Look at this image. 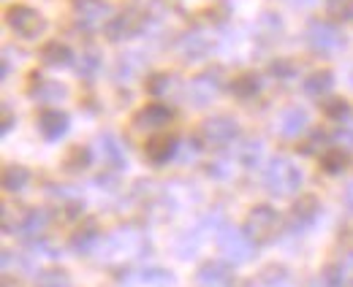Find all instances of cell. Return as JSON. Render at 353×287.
Masks as SVG:
<instances>
[{
	"instance_id": "1",
	"label": "cell",
	"mask_w": 353,
	"mask_h": 287,
	"mask_svg": "<svg viewBox=\"0 0 353 287\" xmlns=\"http://www.w3.org/2000/svg\"><path fill=\"white\" fill-rule=\"evenodd\" d=\"M283 231V217L274 206L269 204H259L253 206L242 222V233L253 242L256 246H266L272 244Z\"/></svg>"
},
{
	"instance_id": "2",
	"label": "cell",
	"mask_w": 353,
	"mask_h": 287,
	"mask_svg": "<svg viewBox=\"0 0 353 287\" xmlns=\"http://www.w3.org/2000/svg\"><path fill=\"white\" fill-rule=\"evenodd\" d=\"M264 187L274 198H288L302 187V171L288 158H272L264 168Z\"/></svg>"
},
{
	"instance_id": "3",
	"label": "cell",
	"mask_w": 353,
	"mask_h": 287,
	"mask_svg": "<svg viewBox=\"0 0 353 287\" xmlns=\"http://www.w3.org/2000/svg\"><path fill=\"white\" fill-rule=\"evenodd\" d=\"M6 25H8V30L14 36H19L25 41H33V39L44 36L46 17L39 8L28 6V3H11L6 8Z\"/></svg>"
},
{
	"instance_id": "4",
	"label": "cell",
	"mask_w": 353,
	"mask_h": 287,
	"mask_svg": "<svg viewBox=\"0 0 353 287\" xmlns=\"http://www.w3.org/2000/svg\"><path fill=\"white\" fill-rule=\"evenodd\" d=\"M150 25V11L144 8V6H125L120 14H114L112 17V22L103 28L106 30V39L109 41H131L136 36H141L144 33V28Z\"/></svg>"
},
{
	"instance_id": "5",
	"label": "cell",
	"mask_w": 353,
	"mask_h": 287,
	"mask_svg": "<svg viewBox=\"0 0 353 287\" xmlns=\"http://www.w3.org/2000/svg\"><path fill=\"white\" fill-rule=\"evenodd\" d=\"M239 123L234 117H225V114H215V117H207L201 127H199V138L204 147L210 149H225L231 147L236 138H239Z\"/></svg>"
},
{
	"instance_id": "6",
	"label": "cell",
	"mask_w": 353,
	"mask_h": 287,
	"mask_svg": "<svg viewBox=\"0 0 353 287\" xmlns=\"http://www.w3.org/2000/svg\"><path fill=\"white\" fill-rule=\"evenodd\" d=\"M71 14L82 30L92 33V30L106 28L112 22L114 6L109 0H71Z\"/></svg>"
},
{
	"instance_id": "7",
	"label": "cell",
	"mask_w": 353,
	"mask_h": 287,
	"mask_svg": "<svg viewBox=\"0 0 353 287\" xmlns=\"http://www.w3.org/2000/svg\"><path fill=\"white\" fill-rule=\"evenodd\" d=\"M305 36H307L310 49L318 54H334V52L345 49V36L332 22H323V19H312Z\"/></svg>"
},
{
	"instance_id": "8",
	"label": "cell",
	"mask_w": 353,
	"mask_h": 287,
	"mask_svg": "<svg viewBox=\"0 0 353 287\" xmlns=\"http://www.w3.org/2000/svg\"><path fill=\"white\" fill-rule=\"evenodd\" d=\"M223 87V71L221 68H207L199 76H193L188 84V95L193 100V106H207L215 100V95Z\"/></svg>"
},
{
	"instance_id": "9",
	"label": "cell",
	"mask_w": 353,
	"mask_h": 287,
	"mask_svg": "<svg viewBox=\"0 0 353 287\" xmlns=\"http://www.w3.org/2000/svg\"><path fill=\"white\" fill-rule=\"evenodd\" d=\"M218 246H221L223 255L228 260H234V263H245V260H250L256 255V244L242 231H234V228H223L221 236H218Z\"/></svg>"
},
{
	"instance_id": "10",
	"label": "cell",
	"mask_w": 353,
	"mask_h": 287,
	"mask_svg": "<svg viewBox=\"0 0 353 287\" xmlns=\"http://www.w3.org/2000/svg\"><path fill=\"white\" fill-rule=\"evenodd\" d=\"M318 214H321V201L315 195H299L294 206L288 209V228L302 233L318 220Z\"/></svg>"
},
{
	"instance_id": "11",
	"label": "cell",
	"mask_w": 353,
	"mask_h": 287,
	"mask_svg": "<svg viewBox=\"0 0 353 287\" xmlns=\"http://www.w3.org/2000/svg\"><path fill=\"white\" fill-rule=\"evenodd\" d=\"M98 244H101V222H98L95 217H85V220L74 228V233H71V239H68V246H71L77 255H90Z\"/></svg>"
},
{
	"instance_id": "12",
	"label": "cell",
	"mask_w": 353,
	"mask_h": 287,
	"mask_svg": "<svg viewBox=\"0 0 353 287\" xmlns=\"http://www.w3.org/2000/svg\"><path fill=\"white\" fill-rule=\"evenodd\" d=\"M179 149V141L169 133H155L144 141V158L152 165H166Z\"/></svg>"
},
{
	"instance_id": "13",
	"label": "cell",
	"mask_w": 353,
	"mask_h": 287,
	"mask_svg": "<svg viewBox=\"0 0 353 287\" xmlns=\"http://www.w3.org/2000/svg\"><path fill=\"white\" fill-rule=\"evenodd\" d=\"M36 127H39V133L44 136L46 141H57V138H63L68 133L71 117L65 111H60V109H41L39 117H36Z\"/></svg>"
},
{
	"instance_id": "14",
	"label": "cell",
	"mask_w": 353,
	"mask_h": 287,
	"mask_svg": "<svg viewBox=\"0 0 353 287\" xmlns=\"http://www.w3.org/2000/svg\"><path fill=\"white\" fill-rule=\"evenodd\" d=\"M176 54H179V60H185V63H196V60H201V57H207L210 54V49H212V43L210 39L204 36V33H185V36H179L174 43Z\"/></svg>"
},
{
	"instance_id": "15",
	"label": "cell",
	"mask_w": 353,
	"mask_h": 287,
	"mask_svg": "<svg viewBox=\"0 0 353 287\" xmlns=\"http://www.w3.org/2000/svg\"><path fill=\"white\" fill-rule=\"evenodd\" d=\"M310 117L302 106H288L277 114V123H274V130L283 136V138H296L299 133H305Z\"/></svg>"
},
{
	"instance_id": "16",
	"label": "cell",
	"mask_w": 353,
	"mask_h": 287,
	"mask_svg": "<svg viewBox=\"0 0 353 287\" xmlns=\"http://www.w3.org/2000/svg\"><path fill=\"white\" fill-rule=\"evenodd\" d=\"M46 228H49V214H46L44 209H25L19 222H17V233L22 239H28V242L41 239L46 233Z\"/></svg>"
},
{
	"instance_id": "17",
	"label": "cell",
	"mask_w": 353,
	"mask_h": 287,
	"mask_svg": "<svg viewBox=\"0 0 353 287\" xmlns=\"http://www.w3.org/2000/svg\"><path fill=\"white\" fill-rule=\"evenodd\" d=\"M133 123H136V127H141V130H158V127H166V125L172 123V109L163 106V103H147L144 109L136 111Z\"/></svg>"
},
{
	"instance_id": "18",
	"label": "cell",
	"mask_w": 353,
	"mask_h": 287,
	"mask_svg": "<svg viewBox=\"0 0 353 287\" xmlns=\"http://www.w3.org/2000/svg\"><path fill=\"white\" fill-rule=\"evenodd\" d=\"M28 92L36 98V100H41V103H52V100H60V98H65V84L54 82V79H46L41 74H30V84H28Z\"/></svg>"
},
{
	"instance_id": "19",
	"label": "cell",
	"mask_w": 353,
	"mask_h": 287,
	"mask_svg": "<svg viewBox=\"0 0 353 287\" xmlns=\"http://www.w3.org/2000/svg\"><path fill=\"white\" fill-rule=\"evenodd\" d=\"M196 279L207 287H228L234 282V271L223 260H210L196 271Z\"/></svg>"
},
{
	"instance_id": "20",
	"label": "cell",
	"mask_w": 353,
	"mask_h": 287,
	"mask_svg": "<svg viewBox=\"0 0 353 287\" xmlns=\"http://www.w3.org/2000/svg\"><path fill=\"white\" fill-rule=\"evenodd\" d=\"M98 155H101V160L109 165V168H114V171H120V168H125V152H123V144L112 136V133H101L98 136Z\"/></svg>"
},
{
	"instance_id": "21",
	"label": "cell",
	"mask_w": 353,
	"mask_h": 287,
	"mask_svg": "<svg viewBox=\"0 0 353 287\" xmlns=\"http://www.w3.org/2000/svg\"><path fill=\"white\" fill-rule=\"evenodd\" d=\"M39 57H41V63L49 65V68H65V65L74 63L71 46L63 41H46L44 46H41V52H39Z\"/></svg>"
},
{
	"instance_id": "22",
	"label": "cell",
	"mask_w": 353,
	"mask_h": 287,
	"mask_svg": "<svg viewBox=\"0 0 353 287\" xmlns=\"http://www.w3.org/2000/svg\"><path fill=\"white\" fill-rule=\"evenodd\" d=\"M228 89H231V95L236 100H253L261 92V79L256 74H239V76L231 79Z\"/></svg>"
},
{
	"instance_id": "23",
	"label": "cell",
	"mask_w": 353,
	"mask_h": 287,
	"mask_svg": "<svg viewBox=\"0 0 353 287\" xmlns=\"http://www.w3.org/2000/svg\"><path fill=\"white\" fill-rule=\"evenodd\" d=\"M332 87H334V74L329 68H318L305 79V92L310 98H326L332 92Z\"/></svg>"
},
{
	"instance_id": "24",
	"label": "cell",
	"mask_w": 353,
	"mask_h": 287,
	"mask_svg": "<svg viewBox=\"0 0 353 287\" xmlns=\"http://www.w3.org/2000/svg\"><path fill=\"white\" fill-rule=\"evenodd\" d=\"M30 184V171L19 163H8L3 168V190L6 193H22Z\"/></svg>"
},
{
	"instance_id": "25",
	"label": "cell",
	"mask_w": 353,
	"mask_h": 287,
	"mask_svg": "<svg viewBox=\"0 0 353 287\" xmlns=\"http://www.w3.org/2000/svg\"><path fill=\"white\" fill-rule=\"evenodd\" d=\"M321 114L332 123H348L351 120V103L345 98H334V95H326L321 100Z\"/></svg>"
},
{
	"instance_id": "26",
	"label": "cell",
	"mask_w": 353,
	"mask_h": 287,
	"mask_svg": "<svg viewBox=\"0 0 353 287\" xmlns=\"http://www.w3.org/2000/svg\"><path fill=\"white\" fill-rule=\"evenodd\" d=\"M348 274H351V263H348V260H343V263L337 260V263H329V266L323 268L321 279H323V287H345Z\"/></svg>"
},
{
	"instance_id": "27",
	"label": "cell",
	"mask_w": 353,
	"mask_h": 287,
	"mask_svg": "<svg viewBox=\"0 0 353 287\" xmlns=\"http://www.w3.org/2000/svg\"><path fill=\"white\" fill-rule=\"evenodd\" d=\"M348 152L345 149H340V147H332V149H326L323 155H321V168L326 171V173H343L345 168H348Z\"/></svg>"
},
{
	"instance_id": "28",
	"label": "cell",
	"mask_w": 353,
	"mask_h": 287,
	"mask_svg": "<svg viewBox=\"0 0 353 287\" xmlns=\"http://www.w3.org/2000/svg\"><path fill=\"white\" fill-rule=\"evenodd\" d=\"M92 163V152H90L88 147H71L68 152H65V158H63V165H65V171H85L88 165Z\"/></svg>"
},
{
	"instance_id": "29",
	"label": "cell",
	"mask_w": 353,
	"mask_h": 287,
	"mask_svg": "<svg viewBox=\"0 0 353 287\" xmlns=\"http://www.w3.org/2000/svg\"><path fill=\"white\" fill-rule=\"evenodd\" d=\"M33 287H74V282H71L68 271H63V268H46V271H41L36 277V285Z\"/></svg>"
},
{
	"instance_id": "30",
	"label": "cell",
	"mask_w": 353,
	"mask_h": 287,
	"mask_svg": "<svg viewBox=\"0 0 353 287\" xmlns=\"http://www.w3.org/2000/svg\"><path fill=\"white\" fill-rule=\"evenodd\" d=\"M98 68H101V54H98L95 49H85V52H79V60H77V74H79V76L92 79Z\"/></svg>"
},
{
	"instance_id": "31",
	"label": "cell",
	"mask_w": 353,
	"mask_h": 287,
	"mask_svg": "<svg viewBox=\"0 0 353 287\" xmlns=\"http://www.w3.org/2000/svg\"><path fill=\"white\" fill-rule=\"evenodd\" d=\"M326 14L332 22H353V0H326Z\"/></svg>"
},
{
	"instance_id": "32",
	"label": "cell",
	"mask_w": 353,
	"mask_h": 287,
	"mask_svg": "<svg viewBox=\"0 0 353 287\" xmlns=\"http://www.w3.org/2000/svg\"><path fill=\"white\" fill-rule=\"evenodd\" d=\"M296 65L288 60V57H274L272 63H269V76H274V79H280V82H288V79H294L296 76Z\"/></svg>"
},
{
	"instance_id": "33",
	"label": "cell",
	"mask_w": 353,
	"mask_h": 287,
	"mask_svg": "<svg viewBox=\"0 0 353 287\" xmlns=\"http://www.w3.org/2000/svg\"><path fill=\"white\" fill-rule=\"evenodd\" d=\"M169 84H172V76H169V74H152V76L144 82V89H147L150 95H163V92L169 89Z\"/></svg>"
},
{
	"instance_id": "34",
	"label": "cell",
	"mask_w": 353,
	"mask_h": 287,
	"mask_svg": "<svg viewBox=\"0 0 353 287\" xmlns=\"http://www.w3.org/2000/svg\"><path fill=\"white\" fill-rule=\"evenodd\" d=\"M259 158H261V144H259V141H253V147H248V149H245V155H242V163L250 168V165L259 163Z\"/></svg>"
},
{
	"instance_id": "35",
	"label": "cell",
	"mask_w": 353,
	"mask_h": 287,
	"mask_svg": "<svg viewBox=\"0 0 353 287\" xmlns=\"http://www.w3.org/2000/svg\"><path fill=\"white\" fill-rule=\"evenodd\" d=\"M337 141H340V147H351L353 149V127H343L337 133Z\"/></svg>"
},
{
	"instance_id": "36",
	"label": "cell",
	"mask_w": 353,
	"mask_h": 287,
	"mask_svg": "<svg viewBox=\"0 0 353 287\" xmlns=\"http://www.w3.org/2000/svg\"><path fill=\"white\" fill-rule=\"evenodd\" d=\"M11 123H14V117H11L8 106H3V133H8V130H11Z\"/></svg>"
},
{
	"instance_id": "37",
	"label": "cell",
	"mask_w": 353,
	"mask_h": 287,
	"mask_svg": "<svg viewBox=\"0 0 353 287\" xmlns=\"http://www.w3.org/2000/svg\"><path fill=\"white\" fill-rule=\"evenodd\" d=\"M3 287H22V282H19V279H14V277L6 271V274H3Z\"/></svg>"
},
{
	"instance_id": "38",
	"label": "cell",
	"mask_w": 353,
	"mask_h": 287,
	"mask_svg": "<svg viewBox=\"0 0 353 287\" xmlns=\"http://www.w3.org/2000/svg\"><path fill=\"white\" fill-rule=\"evenodd\" d=\"M345 206H348V209L353 211V182L348 184V187H345Z\"/></svg>"
}]
</instances>
